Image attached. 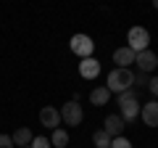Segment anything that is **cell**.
Returning <instances> with one entry per match:
<instances>
[{"label":"cell","instance_id":"obj_1","mask_svg":"<svg viewBox=\"0 0 158 148\" xmlns=\"http://www.w3.org/2000/svg\"><path fill=\"white\" fill-rule=\"evenodd\" d=\"M132 85H135V74H132V69H113L111 74H108V93H116V95H121V93L132 90Z\"/></svg>","mask_w":158,"mask_h":148},{"label":"cell","instance_id":"obj_19","mask_svg":"<svg viewBox=\"0 0 158 148\" xmlns=\"http://www.w3.org/2000/svg\"><path fill=\"white\" fill-rule=\"evenodd\" d=\"M0 148H16L13 140H11V135H3V132H0Z\"/></svg>","mask_w":158,"mask_h":148},{"label":"cell","instance_id":"obj_20","mask_svg":"<svg viewBox=\"0 0 158 148\" xmlns=\"http://www.w3.org/2000/svg\"><path fill=\"white\" fill-rule=\"evenodd\" d=\"M135 82H137V85H142V87H148V77H145V74H135Z\"/></svg>","mask_w":158,"mask_h":148},{"label":"cell","instance_id":"obj_10","mask_svg":"<svg viewBox=\"0 0 158 148\" xmlns=\"http://www.w3.org/2000/svg\"><path fill=\"white\" fill-rule=\"evenodd\" d=\"M79 74L85 80H95L98 74H100V61L98 58H82L79 61Z\"/></svg>","mask_w":158,"mask_h":148},{"label":"cell","instance_id":"obj_22","mask_svg":"<svg viewBox=\"0 0 158 148\" xmlns=\"http://www.w3.org/2000/svg\"><path fill=\"white\" fill-rule=\"evenodd\" d=\"M24 148H29V146H24Z\"/></svg>","mask_w":158,"mask_h":148},{"label":"cell","instance_id":"obj_8","mask_svg":"<svg viewBox=\"0 0 158 148\" xmlns=\"http://www.w3.org/2000/svg\"><path fill=\"white\" fill-rule=\"evenodd\" d=\"M40 122H42V127H50V130H58V124H61V111L53 106H45L42 111H40Z\"/></svg>","mask_w":158,"mask_h":148},{"label":"cell","instance_id":"obj_15","mask_svg":"<svg viewBox=\"0 0 158 148\" xmlns=\"http://www.w3.org/2000/svg\"><path fill=\"white\" fill-rule=\"evenodd\" d=\"M92 143H95V148H111V137H108L103 130L92 132Z\"/></svg>","mask_w":158,"mask_h":148},{"label":"cell","instance_id":"obj_18","mask_svg":"<svg viewBox=\"0 0 158 148\" xmlns=\"http://www.w3.org/2000/svg\"><path fill=\"white\" fill-rule=\"evenodd\" d=\"M148 87H150V93H153V101L158 98V74H153L150 80H148Z\"/></svg>","mask_w":158,"mask_h":148},{"label":"cell","instance_id":"obj_5","mask_svg":"<svg viewBox=\"0 0 158 148\" xmlns=\"http://www.w3.org/2000/svg\"><path fill=\"white\" fill-rule=\"evenodd\" d=\"M82 119H85V111H82L79 101L63 103V108H61V122H66L69 127H77V124H82Z\"/></svg>","mask_w":158,"mask_h":148},{"label":"cell","instance_id":"obj_16","mask_svg":"<svg viewBox=\"0 0 158 148\" xmlns=\"http://www.w3.org/2000/svg\"><path fill=\"white\" fill-rule=\"evenodd\" d=\"M29 148H53V146H50V137H48V135H37Z\"/></svg>","mask_w":158,"mask_h":148},{"label":"cell","instance_id":"obj_9","mask_svg":"<svg viewBox=\"0 0 158 148\" xmlns=\"http://www.w3.org/2000/svg\"><path fill=\"white\" fill-rule=\"evenodd\" d=\"M140 116L148 127H158V101H148L145 106H140Z\"/></svg>","mask_w":158,"mask_h":148},{"label":"cell","instance_id":"obj_2","mask_svg":"<svg viewBox=\"0 0 158 148\" xmlns=\"http://www.w3.org/2000/svg\"><path fill=\"white\" fill-rule=\"evenodd\" d=\"M116 101H118V108H121V114H118V116L124 119V124H127V122H135L137 116H140V101H137V95L132 90L121 93Z\"/></svg>","mask_w":158,"mask_h":148},{"label":"cell","instance_id":"obj_4","mask_svg":"<svg viewBox=\"0 0 158 148\" xmlns=\"http://www.w3.org/2000/svg\"><path fill=\"white\" fill-rule=\"evenodd\" d=\"M71 53H77L79 58H92V50H95V42H92L90 34H74L71 42H69Z\"/></svg>","mask_w":158,"mask_h":148},{"label":"cell","instance_id":"obj_14","mask_svg":"<svg viewBox=\"0 0 158 148\" xmlns=\"http://www.w3.org/2000/svg\"><path fill=\"white\" fill-rule=\"evenodd\" d=\"M50 146L53 148H66L69 146V132L63 130V127H58V130L50 132Z\"/></svg>","mask_w":158,"mask_h":148},{"label":"cell","instance_id":"obj_17","mask_svg":"<svg viewBox=\"0 0 158 148\" xmlns=\"http://www.w3.org/2000/svg\"><path fill=\"white\" fill-rule=\"evenodd\" d=\"M111 148H132V140H127L124 135H121V137H113V140H111Z\"/></svg>","mask_w":158,"mask_h":148},{"label":"cell","instance_id":"obj_13","mask_svg":"<svg viewBox=\"0 0 158 148\" xmlns=\"http://www.w3.org/2000/svg\"><path fill=\"white\" fill-rule=\"evenodd\" d=\"M108 101H111V93H108V87H106V85L95 87V90L90 93V103H92V106H106Z\"/></svg>","mask_w":158,"mask_h":148},{"label":"cell","instance_id":"obj_7","mask_svg":"<svg viewBox=\"0 0 158 148\" xmlns=\"http://www.w3.org/2000/svg\"><path fill=\"white\" fill-rule=\"evenodd\" d=\"M103 132H106L111 140H113V137H121V132H124V119L116 116V114L106 116V122H103Z\"/></svg>","mask_w":158,"mask_h":148},{"label":"cell","instance_id":"obj_11","mask_svg":"<svg viewBox=\"0 0 158 148\" xmlns=\"http://www.w3.org/2000/svg\"><path fill=\"white\" fill-rule=\"evenodd\" d=\"M113 63H116V69H129V63H135V53L127 45L116 48V50H113Z\"/></svg>","mask_w":158,"mask_h":148},{"label":"cell","instance_id":"obj_21","mask_svg":"<svg viewBox=\"0 0 158 148\" xmlns=\"http://www.w3.org/2000/svg\"><path fill=\"white\" fill-rule=\"evenodd\" d=\"M153 8H158V0H156V3H153Z\"/></svg>","mask_w":158,"mask_h":148},{"label":"cell","instance_id":"obj_6","mask_svg":"<svg viewBox=\"0 0 158 148\" xmlns=\"http://www.w3.org/2000/svg\"><path fill=\"white\" fill-rule=\"evenodd\" d=\"M135 63L140 66L142 74H150V72H158V56L148 48V50H140L135 53Z\"/></svg>","mask_w":158,"mask_h":148},{"label":"cell","instance_id":"obj_3","mask_svg":"<svg viewBox=\"0 0 158 148\" xmlns=\"http://www.w3.org/2000/svg\"><path fill=\"white\" fill-rule=\"evenodd\" d=\"M127 42H129V50L132 53H140V50H148L150 48V32H148L145 27H132L129 32H127Z\"/></svg>","mask_w":158,"mask_h":148},{"label":"cell","instance_id":"obj_12","mask_svg":"<svg viewBox=\"0 0 158 148\" xmlns=\"http://www.w3.org/2000/svg\"><path fill=\"white\" fill-rule=\"evenodd\" d=\"M11 140H13V146H16V148H24V146H32L34 135H32L29 127H19V130L11 135Z\"/></svg>","mask_w":158,"mask_h":148}]
</instances>
